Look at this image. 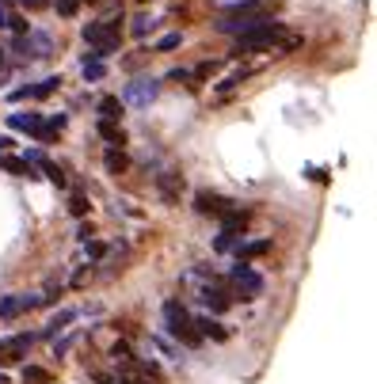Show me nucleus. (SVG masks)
<instances>
[{
    "label": "nucleus",
    "mask_w": 377,
    "mask_h": 384,
    "mask_svg": "<svg viewBox=\"0 0 377 384\" xmlns=\"http://www.w3.org/2000/svg\"><path fill=\"white\" fill-rule=\"evenodd\" d=\"M23 8H31V12H42V8H50V0H19Z\"/></svg>",
    "instance_id": "nucleus-40"
},
{
    "label": "nucleus",
    "mask_w": 377,
    "mask_h": 384,
    "mask_svg": "<svg viewBox=\"0 0 377 384\" xmlns=\"http://www.w3.org/2000/svg\"><path fill=\"white\" fill-rule=\"evenodd\" d=\"M0 384H12V377H8V373H0Z\"/></svg>",
    "instance_id": "nucleus-44"
},
{
    "label": "nucleus",
    "mask_w": 377,
    "mask_h": 384,
    "mask_svg": "<svg viewBox=\"0 0 377 384\" xmlns=\"http://www.w3.org/2000/svg\"><path fill=\"white\" fill-rule=\"evenodd\" d=\"M195 214H202V217H221L225 209H232L236 202L225 198V194H218V191H195Z\"/></svg>",
    "instance_id": "nucleus-7"
},
{
    "label": "nucleus",
    "mask_w": 377,
    "mask_h": 384,
    "mask_svg": "<svg viewBox=\"0 0 377 384\" xmlns=\"http://www.w3.org/2000/svg\"><path fill=\"white\" fill-rule=\"evenodd\" d=\"M84 243H88V255H92V259H103L111 251L107 243H99V240H84Z\"/></svg>",
    "instance_id": "nucleus-36"
},
{
    "label": "nucleus",
    "mask_w": 377,
    "mask_h": 384,
    "mask_svg": "<svg viewBox=\"0 0 377 384\" xmlns=\"http://www.w3.org/2000/svg\"><path fill=\"white\" fill-rule=\"evenodd\" d=\"M103 168H107L111 175H126V171H130V157H126L122 149H107L103 152Z\"/></svg>",
    "instance_id": "nucleus-18"
},
{
    "label": "nucleus",
    "mask_w": 377,
    "mask_h": 384,
    "mask_svg": "<svg viewBox=\"0 0 377 384\" xmlns=\"http://www.w3.org/2000/svg\"><path fill=\"white\" fill-rule=\"evenodd\" d=\"M191 323L198 328V335H202V339H214V342H225V339H229V331L221 328V320H218V316H210V312L191 316Z\"/></svg>",
    "instance_id": "nucleus-13"
},
{
    "label": "nucleus",
    "mask_w": 377,
    "mask_h": 384,
    "mask_svg": "<svg viewBox=\"0 0 377 384\" xmlns=\"http://www.w3.org/2000/svg\"><path fill=\"white\" fill-rule=\"evenodd\" d=\"M31 308H42V305H38V293H35V297H27V293H12V297L0 301V320L12 323V320H19L23 312H31Z\"/></svg>",
    "instance_id": "nucleus-9"
},
{
    "label": "nucleus",
    "mask_w": 377,
    "mask_h": 384,
    "mask_svg": "<svg viewBox=\"0 0 377 384\" xmlns=\"http://www.w3.org/2000/svg\"><path fill=\"white\" fill-rule=\"evenodd\" d=\"M157 95H160V80H157V77H134L130 84L122 88V95H118V99L141 111V107H149Z\"/></svg>",
    "instance_id": "nucleus-5"
},
{
    "label": "nucleus",
    "mask_w": 377,
    "mask_h": 384,
    "mask_svg": "<svg viewBox=\"0 0 377 384\" xmlns=\"http://www.w3.org/2000/svg\"><path fill=\"white\" fill-rule=\"evenodd\" d=\"M214 72H218V61H198V65H195V72H191V77H195V84H202V80H210Z\"/></svg>",
    "instance_id": "nucleus-29"
},
{
    "label": "nucleus",
    "mask_w": 377,
    "mask_h": 384,
    "mask_svg": "<svg viewBox=\"0 0 377 384\" xmlns=\"http://www.w3.org/2000/svg\"><path fill=\"white\" fill-rule=\"evenodd\" d=\"M134 35H138V38H145L149 35V31H152V19H149V15H138V19H134Z\"/></svg>",
    "instance_id": "nucleus-35"
},
{
    "label": "nucleus",
    "mask_w": 377,
    "mask_h": 384,
    "mask_svg": "<svg viewBox=\"0 0 377 384\" xmlns=\"http://www.w3.org/2000/svg\"><path fill=\"white\" fill-rule=\"evenodd\" d=\"M160 312H164V331L168 335H172L175 328H183V323H191V312H187V305H183L179 297H168Z\"/></svg>",
    "instance_id": "nucleus-11"
},
{
    "label": "nucleus",
    "mask_w": 377,
    "mask_h": 384,
    "mask_svg": "<svg viewBox=\"0 0 377 384\" xmlns=\"http://www.w3.org/2000/svg\"><path fill=\"white\" fill-rule=\"evenodd\" d=\"M73 320H77V308H61V312H54V316H50V323H46V328L38 331L35 339H54V335H58V331H65Z\"/></svg>",
    "instance_id": "nucleus-14"
},
{
    "label": "nucleus",
    "mask_w": 377,
    "mask_h": 384,
    "mask_svg": "<svg viewBox=\"0 0 377 384\" xmlns=\"http://www.w3.org/2000/svg\"><path fill=\"white\" fill-rule=\"evenodd\" d=\"M267 251H271V240H248V243H236L232 255H236V263H252V259L267 255Z\"/></svg>",
    "instance_id": "nucleus-16"
},
{
    "label": "nucleus",
    "mask_w": 377,
    "mask_h": 384,
    "mask_svg": "<svg viewBox=\"0 0 377 384\" xmlns=\"http://www.w3.org/2000/svg\"><path fill=\"white\" fill-rule=\"evenodd\" d=\"M80 72H84L88 84H95V80L107 77V65H103V57H92V54H88L84 61H80Z\"/></svg>",
    "instance_id": "nucleus-20"
},
{
    "label": "nucleus",
    "mask_w": 377,
    "mask_h": 384,
    "mask_svg": "<svg viewBox=\"0 0 377 384\" xmlns=\"http://www.w3.org/2000/svg\"><path fill=\"white\" fill-rule=\"evenodd\" d=\"M4 27H8V12L0 8V31H4Z\"/></svg>",
    "instance_id": "nucleus-43"
},
{
    "label": "nucleus",
    "mask_w": 377,
    "mask_h": 384,
    "mask_svg": "<svg viewBox=\"0 0 377 384\" xmlns=\"http://www.w3.org/2000/svg\"><path fill=\"white\" fill-rule=\"evenodd\" d=\"M88 274H92V271H77V274H73V289H80V285L88 282Z\"/></svg>",
    "instance_id": "nucleus-42"
},
{
    "label": "nucleus",
    "mask_w": 377,
    "mask_h": 384,
    "mask_svg": "<svg viewBox=\"0 0 377 384\" xmlns=\"http://www.w3.org/2000/svg\"><path fill=\"white\" fill-rule=\"evenodd\" d=\"M38 168H42L46 183H54V186H65V183H69V179H65V171H61L58 164H54V160H42V164H38Z\"/></svg>",
    "instance_id": "nucleus-26"
},
{
    "label": "nucleus",
    "mask_w": 377,
    "mask_h": 384,
    "mask_svg": "<svg viewBox=\"0 0 377 384\" xmlns=\"http://www.w3.org/2000/svg\"><path fill=\"white\" fill-rule=\"evenodd\" d=\"M252 72H255V69H232L229 77H225V80H221V84H218V95H229V92H236V88L244 84L248 77H252Z\"/></svg>",
    "instance_id": "nucleus-22"
},
{
    "label": "nucleus",
    "mask_w": 377,
    "mask_h": 384,
    "mask_svg": "<svg viewBox=\"0 0 377 384\" xmlns=\"http://www.w3.org/2000/svg\"><path fill=\"white\" fill-rule=\"evenodd\" d=\"M50 8L61 15V19H73V15L80 12V0H50Z\"/></svg>",
    "instance_id": "nucleus-27"
},
{
    "label": "nucleus",
    "mask_w": 377,
    "mask_h": 384,
    "mask_svg": "<svg viewBox=\"0 0 377 384\" xmlns=\"http://www.w3.org/2000/svg\"><path fill=\"white\" fill-rule=\"evenodd\" d=\"M183 191H187V179H183V171L168 168V171H157V194L164 206H179Z\"/></svg>",
    "instance_id": "nucleus-6"
},
{
    "label": "nucleus",
    "mask_w": 377,
    "mask_h": 384,
    "mask_svg": "<svg viewBox=\"0 0 377 384\" xmlns=\"http://www.w3.org/2000/svg\"><path fill=\"white\" fill-rule=\"evenodd\" d=\"M8 31H12V35H27V31H31V23L23 19L19 12H8Z\"/></svg>",
    "instance_id": "nucleus-30"
},
{
    "label": "nucleus",
    "mask_w": 377,
    "mask_h": 384,
    "mask_svg": "<svg viewBox=\"0 0 377 384\" xmlns=\"http://www.w3.org/2000/svg\"><path fill=\"white\" fill-rule=\"evenodd\" d=\"M214 8H225V12H232V8H240V4H248V0H210Z\"/></svg>",
    "instance_id": "nucleus-39"
},
{
    "label": "nucleus",
    "mask_w": 377,
    "mask_h": 384,
    "mask_svg": "<svg viewBox=\"0 0 377 384\" xmlns=\"http://www.w3.org/2000/svg\"><path fill=\"white\" fill-rule=\"evenodd\" d=\"M183 46V35L179 31H168V35H160L157 42H152V54H172V50H179Z\"/></svg>",
    "instance_id": "nucleus-24"
},
{
    "label": "nucleus",
    "mask_w": 377,
    "mask_h": 384,
    "mask_svg": "<svg viewBox=\"0 0 377 384\" xmlns=\"http://www.w3.org/2000/svg\"><path fill=\"white\" fill-rule=\"evenodd\" d=\"M301 46H305L301 31H282V38H278V50H282V54H298Z\"/></svg>",
    "instance_id": "nucleus-25"
},
{
    "label": "nucleus",
    "mask_w": 377,
    "mask_h": 384,
    "mask_svg": "<svg viewBox=\"0 0 377 384\" xmlns=\"http://www.w3.org/2000/svg\"><path fill=\"white\" fill-rule=\"evenodd\" d=\"M282 23H271V19H259L252 23L248 31H240V35H232V54H259V50H271V46H278V38H282Z\"/></svg>",
    "instance_id": "nucleus-2"
},
{
    "label": "nucleus",
    "mask_w": 377,
    "mask_h": 384,
    "mask_svg": "<svg viewBox=\"0 0 377 384\" xmlns=\"http://www.w3.org/2000/svg\"><path fill=\"white\" fill-rule=\"evenodd\" d=\"M19 381L23 384H58L50 369H42V365H27V362H23V369H19Z\"/></svg>",
    "instance_id": "nucleus-19"
},
{
    "label": "nucleus",
    "mask_w": 377,
    "mask_h": 384,
    "mask_svg": "<svg viewBox=\"0 0 377 384\" xmlns=\"http://www.w3.org/2000/svg\"><path fill=\"white\" fill-rule=\"evenodd\" d=\"M88 209H92V202H88V194H73V198H69V214L73 217H88Z\"/></svg>",
    "instance_id": "nucleus-28"
},
{
    "label": "nucleus",
    "mask_w": 377,
    "mask_h": 384,
    "mask_svg": "<svg viewBox=\"0 0 377 384\" xmlns=\"http://www.w3.org/2000/svg\"><path fill=\"white\" fill-rule=\"evenodd\" d=\"M0 69H4V50H0Z\"/></svg>",
    "instance_id": "nucleus-46"
},
{
    "label": "nucleus",
    "mask_w": 377,
    "mask_h": 384,
    "mask_svg": "<svg viewBox=\"0 0 377 384\" xmlns=\"http://www.w3.org/2000/svg\"><path fill=\"white\" fill-rule=\"evenodd\" d=\"M0 4H19V0H0Z\"/></svg>",
    "instance_id": "nucleus-45"
},
{
    "label": "nucleus",
    "mask_w": 377,
    "mask_h": 384,
    "mask_svg": "<svg viewBox=\"0 0 377 384\" xmlns=\"http://www.w3.org/2000/svg\"><path fill=\"white\" fill-rule=\"evenodd\" d=\"M107 354H111V362H115V369H118V365H126V362H134V358H138V354H134V346H130L126 339L111 342V350H107Z\"/></svg>",
    "instance_id": "nucleus-23"
},
{
    "label": "nucleus",
    "mask_w": 377,
    "mask_h": 384,
    "mask_svg": "<svg viewBox=\"0 0 377 384\" xmlns=\"http://www.w3.org/2000/svg\"><path fill=\"white\" fill-rule=\"evenodd\" d=\"M152 342H157V346H160V350H164V354H168V358H172V362H179V358H183V354H179V346H172V342H168V339H164V335H152Z\"/></svg>",
    "instance_id": "nucleus-33"
},
{
    "label": "nucleus",
    "mask_w": 377,
    "mask_h": 384,
    "mask_svg": "<svg viewBox=\"0 0 377 384\" xmlns=\"http://www.w3.org/2000/svg\"><path fill=\"white\" fill-rule=\"evenodd\" d=\"M58 301H61V285H50V289H46V293H38V305H42V308L58 305Z\"/></svg>",
    "instance_id": "nucleus-32"
},
{
    "label": "nucleus",
    "mask_w": 377,
    "mask_h": 384,
    "mask_svg": "<svg viewBox=\"0 0 377 384\" xmlns=\"http://www.w3.org/2000/svg\"><path fill=\"white\" fill-rule=\"evenodd\" d=\"M80 38L92 50V57H111L118 54V42H122V12H111L107 19H92L80 27Z\"/></svg>",
    "instance_id": "nucleus-1"
},
{
    "label": "nucleus",
    "mask_w": 377,
    "mask_h": 384,
    "mask_svg": "<svg viewBox=\"0 0 377 384\" xmlns=\"http://www.w3.org/2000/svg\"><path fill=\"white\" fill-rule=\"evenodd\" d=\"M99 137L107 141V149H122L126 145V129H122V122H107V118H99Z\"/></svg>",
    "instance_id": "nucleus-15"
},
{
    "label": "nucleus",
    "mask_w": 377,
    "mask_h": 384,
    "mask_svg": "<svg viewBox=\"0 0 377 384\" xmlns=\"http://www.w3.org/2000/svg\"><path fill=\"white\" fill-rule=\"evenodd\" d=\"M240 243V236H232V232H221L218 240H214V251H232Z\"/></svg>",
    "instance_id": "nucleus-31"
},
{
    "label": "nucleus",
    "mask_w": 377,
    "mask_h": 384,
    "mask_svg": "<svg viewBox=\"0 0 377 384\" xmlns=\"http://www.w3.org/2000/svg\"><path fill=\"white\" fill-rule=\"evenodd\" d=\"M95 107H99V118H107V122H122V114H126V103L118 95H103Z\"/></svg>",
    "instance_id": "nucleus-17"
},
{
    "label": "nucleus",
    "mask_w": 377,
    "mask_h": 384,
    "mask_svg": "<svg viewBox=\"0 0 377 384\" xmlns=\"http://www.w3.org/2000/svg\"><path fill=\"white\" fill-rule=\"evenodd\" d=\"M229 289H232V301H255L263 293V274H255L248 263H236L229 274Z\"/></svg>",
    "instance_id": "nucleus-4"
},
{
    "label": "nucleus",
    "mask_w": 377,
    "mask_h": 384,
    "mask_svg": "<svg viewBox=\"0 0 377 384\" xmlns=\"http://www.w3.org/2000/svg\"><path fill=\"white\" fill-rule=\"evenodd\" d=\"M88 4H99V0H88Z\"/></svg>",
    "instance_id": "nucleus-47"
},
{
    "label": "nucleus",
    "mask_w": 377,
    "mask_h": 384,
    "mask_svg": "<svg viewBox=\"0 0 377 384\" xmlns=\"http://www.w3.org/2000/svg\"><path fill=\"white\" fill-rule=\"evenodd\" d=\"M0 171H8V175H27V179H35V171H31L27 160L8 157V152H0Z\"/></svg>",
    "instance_id": "nucleus-21"
},
{
    "label": "nucleus",
    "mask_w": 377,
    "mask_h": 384,
    "mask_svg": "<svg viewBox=\"0 0 377 384\" xmlns=\"http://www.w3.org/2000/svg\"><path fill=\"white\" fill-rule=\"evenodd\" d=\"M15 149V137L12 134H0V152H12Z\"/></svg>",
    "instance_id": "nucleus-41"
},
{
    "label": "nucleus",
    "mask_w": 377,
    "mask_h": 384,
    "mask_svg": "<svg viewBox=\"0 0 377 384\" xmlns=\"http://www.w3.org/2000/svg\"><path fill=\"white\" fill-rule=\"evenodd\" d=\"M15 46L27 57H46L54 50V38L46 35V31H27V35H15Z\"/></svg>",
    "instance_id": "nucleus-10"
},
{
    "label": "nucleus",
    "mask_w": 377,
    "mask_h": 384,
    "mask_svg": "<svg viewBox=\"0 0 377 384\" xmlns=\"http://www.w3.org/2000/svg\"><path fill=\"white\" fill-rule=\"evenodd\" d=\"M218 221H221V232H232V236H240V240H244L248 225H252V214H248V209H240V206H232Z\"/></svg>",
    "instance_id": "nucleus-12"
},
{
    "label": "nucleus",
    "mask_w": 377,
    "mask_h": 384,
    "mask_svg": "<svg viewBox=\"0 0 377 384\" xmlns=\"http://www.w3.org/2000/svg\"><path fill=\"white\" fill-rule=\"evenodd\" d=\"M95 236V225L92 221H80V228H77V240H92Z\"/></svg>",
    "instance_id": "nucleus-38"
},
{
    "label": "nucleus",
    "mask_w": 377,
    "mask_h": 384,
    "mask_svg": "<svg viewBox=\"0 0 377 384\" xmlns=\"http://www.w3.org/2000/svg\"><path fill=\"white\" fill-rule=\"evenodd\" d=\"M58 88H61V77H42L38 84H19L15 92H8V99L12 103H19V99H50Z\"/></svg>",
    "instance_id": "nucleus-8"
},
{
    "label": "nucleus",
    "mask_w": 377,
    "mask_h": 384,
    "mask_svg": "<svg viewBox=\"0 0 377 384\" xmlns=\"http://www.w3.org/2000/svg\"><path fill=\"white\" fill-rule=\"evenodd\" d=\"M168 80H175V84H195L187 69H172V72H168Z\"/></svg>",
    "instance_id": "nucleus-37"
},
{
    "label": "nucleus",
    "mask_w": 377,
    "mask_h": 384,
    "mask_svg": "<svg viewBox=\"0 0 377 384\" xmlns=\"http://www.w3.org/2000/svg\"><path fill=\"white\" fill-rule=\"evenodd\" d=\"M195 297L210 308V316H225L232 308V289H229V282H221V278H206V282L198 285Z\"/></svg>",
    "instance_id": "nucleus-3"
},
{
    "label": "nucleus",
    "mask_w": 377,
    "mask_h": 384,
    "mask_svg": "<svg viewBox=\"0 0 377 384\" xmlns=\"http://www.w3.org/2000/svg\"><path fill=\"white\" fill-rule=\"evenodd\" d=\"M77 339H80V335H65L61 342H54V358H65L69 350H73V342H77Z\"/></svg>",
    "instance_id": "nucleus-34"
}]
</instances>
